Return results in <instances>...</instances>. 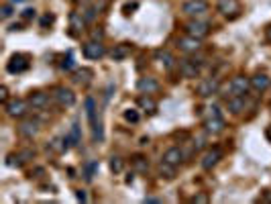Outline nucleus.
<instances>
[{
  "mask_svg": "<svg viewBox=\"0 0 271 204\" xmlns=\"http://www.w3.org/2000/svg\"><path fill=\"white\" fill-rule=\"evenodd\" d=\"M86 113H88V120H90V127H92V139L94 141H102L104 139L102 122L98 118V108H96L94 98H86Z\"/></svg>",
  "mask_w": 271,
  "mask_h": 204,
  "instance_id": "f257e3e1",
  "label": "nucleus"
},
{
  "mask_svg": "<svg viewBox=\"0 0 271 204\" xmlns=\"http://www.w3.org/2000/svg\"><path fill=\"white\" fill-rule=\"evenodd\" d=\"M251 90V78L247 76H235L233 80H230V84H228V92H230V96H247Z\"/></svg>",
  "mask_w": 271,
  "mask_h": 204,
  "instance_id": "f03ea898",
  "label": "nucleus"
},
{
  "mask_svg": "<svg viewBox=\"0 0 271 204\" xmlns=\"http://www.w3.org/2000/svg\"><path fill=\"white\" fill-rule=\"evenodd\" d=\"M182 10L186 12L188 17L200 19V17L208 15V2H206V0H188V2H184Z\"/></svg>",
  "mask_w": 271,
  "mask_h": 204,
  "instance_id": "7ed1b4c3",
  "label": "nucleus"
},
{
  "mask_svg": "<svg viewBox=\"0 0 271 204\" xmlns=\"http://www.w3.org/2000/svg\"><path fill=\"white\" fill-rule=\"evenodd\" d=\"M29 100H21V98H15V100H8L4 104V111L10 118H23L27 113H29Z\"/></svg>",
  "mask_w": 271,
  "mask_h": 204,
  "instance_id": "20e7f679",
  "label": "nucleus"
},
{
  "mask_svg": "<svg viewBox=\"0 0 271 204\" xmlns=\"http://www.w3.org/2000/svg\"><path fill=\"white\" fill-rule=\"evenodd\" d=\"M82 53H84V58L86 59H102L106 56V47L102 45V41H96V39H92V41H86L84 47H82Z\"/></svg>",
  "mask_w": 271,
  "mask_h": 204,
  "instance_id": "39448f33",
  "label": "nucleus"
},
{
  "mask_svg": "<svg viewBox=\"0 0 271 204\" xmlns=\"http://www.w3.org/2000/svg\"><path fill=\"white\" fill-rule=\"evenodd\" d=\"M184 29H186L188 35H192V37H196V39H204V37H208V33H210V25H208L206 21L192 19V21L186 23Z\"/></svg>",
  "mask_w": 271,
  "mask_h": 204,
  "instance_id": "423d86ee",
  "label": "nucleus"
},
{
  "mask_svg": "<svg viewBox=\"0 0 271 204\" xmlns=\"http://www.w3.org/2000/svg\"><path fill=\"white\" fill-rule=\"evenodd\" d=\"M218 90H220V82H218V78H204L198 84V96H202V98H210V96H214V94H218Z\"/></svg>",
  "mask_w": 271,
  "mask_h": 204,
  "instance_id": "0eeeda50",
  "label": "nucleus"
},
{
  "mask_svg": "<svg viewBox=\"0 0 271 204\" xmlns=\"http://www.w3.org/2000/svg\"><path fill=\"white\" fill-rule=\"evenodd\" d=\"M53 98H55L57 104L63 106V108H70V106L76 104V94H74V90L65 88V86H57L55 90H53Z\"/></svg>",
  "mask_w": 271,
  "mask_h": 204,
  "instance_id": "6e6552de",
  "label": "nucleus"
},
{
  "mask_svg": "<svg viewBox=\"0 0 271 204\" xmlns=\"http://www.w3.org/2000/svg\"><path fill=\"white\" fill-rule=\"evenodd\" d=\"M202 39H196V37H192V35H184V37H180L178 39V47H180V51H184V53H188V56H194V53H198L200 49H202V43H200Z\"/></svg>",
  "mask_w": 271,
  "mask_h": 204,
  "instance_id": "1a4fd4ad",
  "label": "nucleus"
},
{
  "mask_svg": "<svg viewBox=\"0 0 271 204\" xmlns=\"http://www.w3.org/2000/svg\"><path fill=\"white\" fill-rule=\"evenodd\" d=\"M220 159H222V151L218 147H212V149H208V151H204V155H202V159H200V166L204 170H212Z\"/></svg>",
  "mask_w": 271,
  "mask_h": 204,
  "instance_id": "9d476101",
  "label": "nucleus"
},
{
  "mask_svg": "<svg viewBox=\"0 0 271 204\" xmlns=\"http://www.w3.org/2000/svg\"><path fill=\"white\" fill-rule=\"evenodd\" d=\"M39 129H41V125H39L37 118H25L19 125V133L23 135L25 139H33L35 135L39 133Z\"/></svg>",
  "mask_w": 271,
  "mask_h": 204,
  "instance_id": "9b49d317",
  "label": "nucleus"
},
{
  "mask_svg": "<svg viewBox=\"0 0 271 204\" xmlns=\"http://www.w3.org/2000/svg\"><path fill=\"white\" fill-rule=\"evenodd\" d=\"M224 129H226V122L222 117H208L204 120V131L208 135H220Z\"/></svg>",
  "mask_w": 271,
  "mask_h": 204,
  "instance_id": "f8f14e48",
  "label": "nucleus"
},
{
  "mask_svg": "<svg viewBox=\"0 0 271 204\" xmlns=\"http://www.w3.org/2000/svg\"><path fill=\"white\" fill-rule=\"evenodd\" d=\"M6 70L8 74H23L29 70V61H27L25 56H12L10 61L6 63Z\"/></svg>",
  "mask_w": 271,
  "mask_h": 204,
  "instance_id": "ddd939ff",
  "label": "nucleus"
},
{
  "mask_svg": "<svg viewBox=\"0 0 271 204\" xmlns=\"http://www.w3.org/2000/svg\"><path fill=\"white\" fill-rule=\"evenodd\" d=\"M216 8H218V12H220V15H224V17H237L239 10H241L237 0H218Z\"/></svg>",
  "mask_w": 271,
  "mask_h": 204,
  "instance_id": "4468645a",
  "label": "nucleus"
},
{
  "mask_svg": "<svg viewBox=\"0 0 271 204\" xmlns=\"http://www.w3.org/2000/svg\"><path fill=\"white\" fill-rule=\"evenodd\" d=\"M180 74L184 78H190V80H196L200 76V65L194 63L192 59H182L180 61Z\"/></svg>",
  "mask_w": 271,
  "mask_h": 204,
  "instance_id": "2eb2a0df",
  "label": "nucleus"
},
{
  "mask_svg": "<svg viewBox=\"0 0 271 204\" xmlns=\"http://www.w3.org/2000/svg\"><path fill=\"white\" fill-rule=\"evenodd\" d=\"M137 90H139L141 94H155V92L159 90V82H157L155 78H149V76L139 78V82H137Z\"/></svg>",
  "mask_w": 271,
  "mask_h": 204,
  "instance_id": "dca6fc26",
  "label": "nucleus"
},
{
  "mask_svg": "<svg viewBox=\"0 0 271 204\" xmlns=\"http://www.w3.org/2000/svg\"><path fill=\"white\" fill-rule=\"evenodd\" d=\"M271 86V78L267 76V74H255L253 78H251V90H255V92H265L267 88Z\"/></svg>",
  "mask_w": 271,
  "mask_h": 204,
  "instance_id": "f3484780",
  "label": "nucleus"
},
{
  "mask_svg": "<svg viewBox=\"0 0 271 204\" xmlns=\"http://www.w3.org/2000/svg\"><path fill=\"white\" fill-rule=\"evenodd\" d=\"M27 100H29V104H31L33 108L41 111V108L49 106V94H47V92H31Z\"/></svg>",
  "mask_w": 271,
  "mask_h": 204,
  "instance_id": "a211bd4d",
  "label": "nucleus"
},
{
  "mask_svg": "<svg viewBox=\"0 0 271 204\" xmlns=\"http://www.w3.org/2000/svg\"><path fill=\"white\" fill-rule=\"evenodd\" d=\"M184 151H182V147H169L167 149V151L163 153V157H161V159H163V161H167V163H171V166H175V168H178L180 166V163L184 161Z\"/></svg>",
  "mask_w": 271,
  "mask_h": 204,
  "instance_id": "6ab92c4d",
  "label": "nucleus"
},
{
  "mask_svg": "<svg viewBox=\"0 0 271 204\" xmlns=\"http://www.w3.org/2000/svg\"><path fill=\"white\" fill-rule=\"evenodd\" d=\"M70 29H74L72 31L74 35H80L86 29V19H84L82 12H72L70 15Z\"/></svg>",
  "mask_w": 271,
  "mask_h": 204,
  "instance_id": "aec40b11",
  "label": "nucleus"
},
{
  "mask_svg": "<svg viewBox=\"0 0 271 204\" xmlns=\"http://www.w3.org/2000/svg\"><path fill=\"white\" fill-rule=\"evenodd\" d=\"M137 104H139L141 111H145V113H149V115L157 113V102L151 98V94H141V96L137 98Z\"/></svg>",
  "mask_w": 271,
  "mask_h": 204,
  "instance_id": "412c9836",
  "label": "nucleus"
},
{
  "mask_svg": "<svg viewBox=\"0 0 271 204\" xmlns=\"http://www.w3.org/2000/svg\"><path fill=\"white\" fill-rule=\"evenodd\" d=\"M247 108V96H230L228 98V111L233 115H241Z\"/></svg>",
  "mask_w": 271,
  "mask_h": 204,
  "instance_id": "4be33fe9",
  "label": "nucleus"
},
{
  "mask_svg": "<svg viewBox=\"0 0 271 204\" xmlns=\"http://www.w3.org/2000/svg\"><path fill=\"white\" fill-rule=\"evenodd\" d=\"M129 56H131V47H129L127 43H118V45H114L112 51H110V58H112L114 61H123V59H127Z\"/></svg>",
  "mask_w": 271,
  "mask_h": 204,
  "instance_id": "5701e85b",
  "label": "nucleus"
},
{
  "mask_svg": "<svg viewBox=\"0 0 271 204\" xmlns=\"http://www.w3.org/2000/svg\"><path fill=\"white\" fill-rule=\"evenodd\" d=\"M157 59L161 61V65H163L165 67V70H171V67H173V63H175V59H173V56H171V53L169 51H157Z\"/></svg>",
  "mask_w": 271,
  "mask_h": 204,
  "instance_id": "b1692460",
  "label": "nucleus"
},
{
  "mask_svg": "<svg viewBox=\"0 0 271 204\" xmlns=\"http://www.w3.org/2000/svg\"><path fill=\"white\" fill-rule=\"evenodd\" d=\"M49 147L53 149V151H57V153H63V151H67L70 149V143L65 141V137H55L51 143H49Z\"/></svg>",
  "mask_w": 271,
  "mask_h": 204,
  "instance_id": "393cba45",
  "label": "nucleus"
},
{
  "mask_svg": "<svg viewBox=\"0 0 271 204\" xmlns=\"http://www.w3.org/2000/svg\"><path fill=\"white\" fill-rule=\"evenodd\" d=\"M131 161H133V168L137 170L139 174H147V170H149V161H147L143 155H135Z\"/></svg>",
  "mask_w": 271,
  "mask_h": 204,
  "instance_id": "a878e982",
  "label": "nucleus"
},
{
  "mask_svg": "<svg viewBox=\"0 0 271 204\" xmlns=\"http://www.w3.org/2000/svg\"><path fill=\"white\" fill-rule=\"evenodd\" d=\"M159 174L163 175V178L171 180L173 175H175V166H171V163H167V161L161 159V163H159Z\"/></svg>",
  "mask_w": 271,
  "mask_h": 204,
  "instance_id": "bb28decb",
  "label": "nucleus"
},
{
  "mask_svg": "<svg viewBox=\"0 0 271 204\" xmlns=\"http://www.w3.org/2000/svg\"><path fill=\"white\" fill-rule=\"evenodd\" d=\"M96 170H98V161H88L84 168V178L90 182L94 178V174H96Z\"/></svg>",
  "mask_w": 271,
  "mask_h": 204,
  "instance_id": "cd10ccee",
  "label": "nucleus"
},
{
  "mask_svg": "<svg viewBox=\"0 0 271 204\" xmlns=\"http://www.w3.org/2000/svg\"><path fill=\"white\" fill-rule=\"evenodd\" d=\"M123 117H125V120H127V122H133V125H135V122H139V118H141L139 111H135V108H127Z\"/></svg>",
  "mask_w": 271,
  "mask_h": 204,
  "instance_id": "c85d7f7f",
  "label": "nucleus"
},
{
  "mask_svg": "<svg viewBox=\"0 0 271 204\" xmlns=\"http://www.w3.org/2000/svg\"><path fill=\"white\" fill-rule=\"evenodd\" d=\"M90 76H92V72L90 70H84V67H82V70L76 72V82H80V84H88Z\"/></svg>",
  "mask_w": 271,
  "mask_h": 204,
  "instance_id": "c756f323",
  "label": "nucleus"
},
{
  "mask_svg": "<svg viewBox=\"0 0 271 204\" xmlns=\"http://www.w3.org/2000/svg\"><path fill=\"white\" fill-rule=\"evenodd\" d=\"M110 170L114 174H120V172L125 170V161L120 159V157H110Z\"/></svg>",
  "mask_w": 271,
  "mask_h": 204,
  "instance_id": "7c9ffc66",
  "label": "nucleus"
},
{
  "mask_svg": "<svg viewBox=\"0 0 271 204\" xmlns=\"http://www.w3.org/2000/svg\"><path fill=\"white\" fill-rule=\"evenodd\" d=\"M192 202H194V204H208V202H210V198H208V194H206V192H198V194L192 198Z\"/></svg>",
  "mask_w": 271,
  "mask_h": 204,
  "instance_id": "2f4dec72",
  "label": "nucleus"
},
{
  "mask_svg": "<svg viewBox=\"0 0 271 204\" xmlns=\"http://www.w3.org/2000/svg\"><path fill=\"white\" fill-rule=\"evenodd\" d=\"M70 135H72V141H74V145H80V143H82V137H80V127H78V125H74V127H72Z\"/></svg>",
  "mask_w": 271,
  "mask_h": 204,
  "instance_id": "473e14b6",
  "label": "nucleus"
},
{
  "mask_svg": "<svg viewBox=\"0 0 271 204\" xmlns=\"http://www.w3.org/2000/svg\"><path fill=\"white\" fill-rule=\"evenodd\" d=\"M74 67H76V63H74V58H72V56H67V59H63V63H61V70L70 72V70H74Z\"/></svg>",
  "mask_w": 271,
  "mask_h": 204,
  "instance_id": "72a5a7b5",
  "label": "nucleus"
},
{
  "mask_svg": "<svg viewBox=\"0 0 271 204\" xmlns=\"http://www.w3.org/2000/svg\"><path fill=\"white\" fill-rule=\"evenodd\" d=\"M0 12H2V19H10L12 17V4H4L0 8Z\"/></svg>",
  "mask_w": 271,
  "mask_h": 204,
  "instance_id": "f704fd0d",
  "label": "nucleus"
},
{
  "mask_svg": "<svg viewBox=\"0 0 271 204\" xmlns=\"http://www.w3.org/2000/svg\"><path fill=\"white\" fill-rule=\"evenodd\" d=\"M0 102H2V104L8 102V88L6 86H0Z\"/></svg>",
  "mask_w": 271,
  "mask_h": 204,
  "instance_id": "c9c22d12",
  "label": "nucleus"
},
{
  "mask_svg": "<svg viewBox=\"0 0 271 204\" xmlns=\"http://www.w3.org/2000/svg\"><path fill=\"white\" fill-rule=\"evenodd\" d=\"M23 19H35V8H27V10H23Z\"/></svg>",
  "mask_w": 271,
  "mask_h": 204,
  "instance_id": "e433bc0d",
  "label": "nucleus"
},
{
  "mask_svg": "<svg viewBox=\"0 0 271 204\" xmlns=\"http://www.w3.org/2000/svg\"><path fill=\"white\" fill-rule=\"evenodd\" d=\"M76 198H78V200H82V202H86V200H88L86 190H76Z\"/></svg>",
  "mask_w": 271,
  "mask_h": 204,
  "instance_id": "4c0bfd02",
  "label": "nucleus"
},
{
  "mask_svg": "<svg viewBox=\"0 0 271 204\" xmlns=\"http://www.w3.org/2000/svg\"><path fill=\"white\" fill-rule=\"evenodd\" d=\"M92 39H96V41H102V39H104V33H102L100 29H98V31H94V33H92Z\"/></svg>",
  "mask_w": 271,
  "mask_h": 204,
  "instance_id": "58836bf2",
  "label": "nucleus"
},
{
  "mask_svg": "<svg viewBox=\"0 0 271 204\" xmlns=\"http://www.w3.org/2000/svg\"><path fill=\"white\" fill-rule=\"evenodd\" d=\"M145 202H157V204H161V202H163V198H155V196H147V198H145Z\"/></svg>",
  "mask_w": 271,
  "mask_h": 204,
  "instance_id": "ea45409f",
  "label": "nucleus"
},
{
  "mask_svg": "<svg viewBox=\"0 0 271 204\" xmlns=\"http://www.w3.org/2000/svg\"><path fill=\"white\" fill-rule=\"evenodd\" d=\"M53 21H55V19H53V17H51V15H47V17H45V19H43V27H45V25H51V23H53Z\"/></svg>",
  "mask_w": 271,
  "mask_h": 204,
  "instance_id": "a19ab883",
  "label": "nucleus"
},
{
  "mask_svg": "<svg viewBox=\"0 0 271 204\" xmlns=\"http://www.w3.org/2000/svg\"><path fill=\"white\" fill-rule=\"evenodd\" d=\"M265 135H267V139H269V141H271V127H269V129H267V133H265Z\"/></svg>",
  "mask_w": 271,
  "mask_h": 204,
  "instance_id": "79ce46f5",
  "label": "nucleus"
},
{
  "mask_svg": "<svg viewBox=\"0 0 271 204\" xmlns=\"http://www.w3.org/2000/svg\"><path fill=\"white\" fill-rule=\"evenodd\" d=\"M267 39L271 41V27H269V29H267Z\"/></svg>",
  "mask_w": 271,
  "mask_h": 204,
  "instance_id": "37998d69",
  "label": "nucleus"
},
{
  "mask_svg": "<svg viewBox=\"0 0 271 204\" xmlns=\"http://www.w3.org/2000/svg\"><path fill=\"white\" fill-rule=\"evenodd\" d=\"M17 2H23V0H10V4H17Z\"/></svg>",
  "mask_w": 271,
  "mask_h": 204,
  "instance_id": "c03bdc74",
  "label": "nucleus"
}]
</instances>
